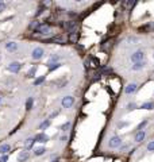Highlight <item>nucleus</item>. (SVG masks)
<instances>
[{
	"label": "nucleus",
	"mask_w": 154,
	"mask_h": 162,
	"mask_svg": "<svg viewBox=\"0 0 154 162\" xmlns=\"http://www.w3.org/2000/svg\"><path fill=\"white\" fill-rule=\"evenodd\" d=\"M69 127H70V122H65L62 126H61V130H62V131H66Z\"/></svg>",
	"instance_id": "28"
},
{
	"label": "nucleus",
	"mask_w": 154,
	"mask_h": 162,
	"mask_svg": "<svg viewBox=\"0 0 154 162\" xmlns=\"http://www.w3.org/2000/svg\"><path fill=\"white\" fill-rule=\"evenodd\" d=\"M49 141V136L48 135H45L44 132H39V134H37L34 136V142H39V143H45Z\"/></svg>",
	"instance_id": "6"
},
{
	"label": "nucleus",
	"mask_w": 154,
	"mask_h": 162,
	"mask_svg": "<svg viewBox=\"0 0 154 162\" xmlns=\"http://www.w3.org/2000/svg\"><path fill=\"white\" fill-rule=\"evenodd\" d=\"M6 49H7L10 53H14L18 50V43H16V42H7V43H6Z\"/></svg>",
	"instance_id": "9"
},
{
	"label": "nucleus",
	"mask_w": 154,
	"mask_h": 162,
	"mask_svg": "<svg viewBox=\"0 0 154 162\" xmlns=\"http://www.w3.org/2000/svg\"><path fill=\"white\" fill-rule=\"evenodd\" d=\"M126 126H128V122H119L118 123L119 128H123V127H126Z\"/></svg>",
	"instance_id": "33"
},
{
	"label": "nucleus",
	"mask_w": 154,
	"mask_h": 162,
	"mask_svg": "<svg viewBox=\"0 0 154 162\" xmlns=\"http://www.w3.org/2000/svg\"><path fill=\"white\" fill-rule=\"evenodd\" d=\"M150 27H151V28H154V23H153V24H150Z\"/></svg>",
	"instance_id": "40"
},
{
	"label": "nucleus",
	"mask_w": 154,
	"mask_h": 162,
	"mask_svg": "<svg viewBox=\"0 0 154 162\" xmlns=\"http://www.w3.org/2000/svg\"><path fill=\"white\" fill-rule=\"evenodd\" d=\"M99 79H100V74H99V73H95V74H93V77H92V81H97Z\"/></svg>",
	"instance_id": "35"
},
{
	"label": "nucleus",
	"mask_w": 154,
	"mask_h": 162,
	"mask_svg": "<svg viewBox=\"0 0 154 162\" xmlns=\"http://www.w3.org/2000/svg\"><path fill=\"white\" fill-rule=\"evenodd\" d=\"M50 119H48V120H45V122H42L41 123V126H39V128L41 130H45V128H48L49 126H50Z\"/></svg>",
	"instance_id": "20"
},
{
	"label": "nucleus",
	"mask_w": 154,
	"mask_h": 162,
	"mask_svg": "<svg viewBox=\"0 0 154 162\" xmlns=\"http://www.w3.org/2000/svg\"><path fill=\"white\" fill-rule=\"evenodd\" d=\"M108 73H112V69L108 66H103L102 69L99 70V74L100 76H104V74H108Z\"/></svg>",
	"instance_id": "17"
},
{
	"label": "nucleus",
	"mask_w": 154,
	"mask_h": 162,
	"mask_svg": "<svg viewBox=\"0 0 154 162\" xmlns=\"http://www.w3.org/2000/svg\"><path fill=\"white\" fill-rule=\"evenodd\" d=\"M51 162H58V159H54V161H51Z\"/></svg>",
	"instance_id": "41"
},
{
	"label": "nucleus",
	"mask_w": 154,
	"mask_h": 162,
	"mask_svg": "<svg viewBox=\"0 0 154 162\" xmlns=\"http://www.w3.org/2000/svg\"><path fill=\"white\" fill-rule=\"evenodd\" d=\"M32 104H34V99H32V97H28L27 101H26V110H27V111L31 110V108H32Z\"/></svg>",
	"instance_id": "19"
},
{
	"label": "nucleus",
	"mask_w": 154,
	"mask_h": 162,
	"mask_svg": "<svg viewBox=\"0 0 154 162\" xmlns=\"http://www.w3.org/2000/svg\"><path fill=\"white\" fill-rule=\"evenodd\" d=\"M41 26V23L39 22H37V20H34V22H31V23H30V28H31V30H38V27H39Z\"/></svg>",
	"instance_id": "21"
},
{
	"label": "nucleus",
	"mask_w": 154,
	"mask_h": 162,
	"mask_svg": "<svg viewBox=\"0 0 154 162\" xmlns=\"http://www.w3.org/2000/svg\"><path fill=\"white\" fill-rule=\"evenodd\" d=\"M58 68H61V63H49V70L50 72H53V70H55V69H58Z\"/></svg>",
	"instance_id": "22"
},
{
	"label": "nucleus",
	"mask_w": 154,
	"mask_h": 162,
	"mask_svg": "<svg viewBox=\"0 0 154 162\" xmlns=\"http://www.w3.org/2000/svg\"><path fill=\"white\" fill-rule=\"evenodd\" d=\"M145 58V53L142 52V50H138V52H135L134 54H131V61L133 62H141L142 59Z\"/></svg>",
	"instance_id": "1"
},
{
	"label": "nucleus",
	"mask_w": 154,
	"mask_h": 162,
	"mask_svg": "<svg viewBox=\"0 0 154 162\" xmlns=\"http://www.w3.org/2000/svg\"><path fill=\"white\" fill-rule=\"evenodd\" d=\"M127 110L131 111V110H137V104L135 103H130L128 105H127Z\"/></svg>",
	"instance_id": "31"
},
{
	"label": "nucleus",
	"mask_w": 154,
	"mask_h": 162,
	"mask_svg": "<svg viewBox=\"0 0 154 162\" xmlns=\"http://www.w3.org/2000/svg\"><path fill=\"white\" fill-rule=\"evenodd\" d=\"M8 70L11 73H18L20 70V63L19 62H11L8 65Z\"/></svg>",
	"instance_id": "7"
},
{
	"label": "nucleus",
	"mask_w": 154,
	"mask_h": 162,
	"mask_svg": "<svg viewBox=\"0 0 154 162\" xmlns=\"http://www.w3.org/2000/svg\"><path fill=\"white\" fill-rule=\"evenodd\" d=\"M49 42H54V43H65V42H66V39H65V38H64V37H54V38H51L50 41H49Z\"/></svg>",
	"instance_id": "16"
},
{
	"label": "nucleus",
	"mask_w": 154,
	"mask_h": 162,
	"mask_svg": "<svg viewBox=\"0 0 154 162\" xmlns=\"http://www.w3.org/2000/svg\"><path fill=\"white\" fill-rule=\"evenodd\" d=\"M10 150H11V146H10L8 143H3V145L0 146V154L1 155H6Z\"/></svg>",
	"instance_id": "13"
},
{
	"label": "nucleus",
	"mask_w": 154,
	"mask_h": 162,
	"mask_svg": "<svg viewBox=\"0 0 154 162\" xmlns=\"http://www.w3.org/2000/svg\"><path fill=\"white\" fill-rule=\"evenodd\" d=\"M147 150H149V151H154V141H151V142L147 145Z\"/></svg>",
	"instance_id": "32"
},
{
	"label": "nucleus",
	"mask_w": 154,
	"mask_h": 162,
	"mask_svg": "<svg viewBox=\"0 0 154 162\" xmlns=\"http://www.w3.org/2000/svg\"><path fill=\"white\" fill-rule=\"evenodd\" d=\"M45 151H46V149H45V147H39V149H35L34 154H35V155H42V154H45Z\"/></svg>",
	"instance_id": "25"
},
{
	"label": "nucleus",
	"mask_w": 154,
	"mask_h": 162,
	"mask_svg": "<svg viewBox=\"0 0 154 162\" xmlns=\"http://www.w3.org/2000/svg\"><path fill=\"white\" fill-rule=\"evenodd\" d=\"M64 27H65V30H68V31H76L77 30V23H76L75 20H68V22H65V23L62 24Z\"/></svg>",
	"instance_id": "3"
},
{
	"label": "nucleus",
	"mask_w": 154,
	"mask_h": 162,
	"mask_svg": "<svg viewBox=\"0 0 154 162\" xmlns=\"http://www.w3.org/2000/svg\"><path fill=\"white\" fill-rule=\"evenodd\" d=\"M108 145H110V147H112V149L120 147V145H122V138H120V136H112V138L110 139Z\"/></svg>",
	"instance_id": "2"
},
{
	"label": "nucleus",
	"mask_w": 154,
	"mask_h": 162,
	"mask_svg": "<svg viewBox=\"0 0 154 162\" xmlns=\"http://www.w3.org/2000/svg\"><path fill=\"white\" fill-rule=\"evenodd\" d=\"M44 54H45V50L42 48H35L34 50H32V53H31V57L34 59H41L42 57H44Z\"/></svg>",
	"instance_id": "5"
},
{
	"label": "nucleus",
	"mask_w": 154,
	"mask_h": 162,
	"mask_svg": "<svg viewBox=\"0 0 154 162\" xmlns=\"http://www.w3.org/2000/svg\"><path fill=\"white\" fill-rule=\"evenodd\" d=\"M89 65H91L92 68H97V66H100V61L97 58H95V57H89Z\"/></svg>",
	"instance_id": "15"
},
{
	"label": "nucleus",
	"mask_w": 154,
	"mask_h": 162,
	"mask_svg": "<svg viewBox=\"0 0 154 162\" xmlns=\"http://www.w3.org/2000/svg\"><path fill=\"white\" fill-rule=\"evenodd\" d=\"M145 136H146V132H145V131H138V132H137V134H135V142H142L143 139H145Z\"/></svg>",
	"instance_id": "12"
},
{
	"label": "nucleus",
	"mask_w": 154,
	"mask_h": 162,
	"mask_svg": "<svg viewBox=\"0 0 154 162\" xmlns=\"http://www.w3.org/2000/svg\"><path fill=\"white\" fill-rule=\"evenodd\" d=\"M0 100H1V99H0Z\"/></svg>",
	"instance_id": "43"
},
{
	"label": "nucleus",
	"mask_w": 154,
	"mask_h": 162,
	"mask_svg": "<svg viewBox=\"0 0 154 162\" xmlns=\"http://www.w3.org/2000/svg\"><path fill=\"white\" fill-rule=\"evenodd\" d=\"M35 32H38V34H49L50 32V27H49L48 24H41Z\"/></svg>",
	"instance_id": "10"
},
{
	"label": "nucleus",
	"mask_w": 154,
	"mask_h": 162,
	"mask_svg": "<svg viewBox=\"0 0 154 162\" xmlns=\"http://www.w3.org/2000/svg\"><path fill=\"white\" fill-rule=\"evenodd\" d=\"M146 124H147V120H143V122H141V123L138 124V127H137V130L142 131V128H143L145 126H146Z\"/></svg>",
	"instance_id": "27"
},
{
	"label": "nucleus",
	"mask_w": 154,
	"mask_h": 162,
	"mask_svg": "<svg viewBox=\"0 0 154 162\" xmlns=\"http://www.w3.org/2000/svg\"><path fill=\"white\" fill-rule=\"evenodd\" d=\"M58 114H59V111H54V112H53V114L50 115V119H51V118H54V116H57Z\"/></svg>",
	"instance_id": "36"
},
{
	"label": "nucleus",
	"mask_w": 154,
	"mask_h": 162,
	"mask_svg": "<svg viewBox=\"0 0 154 162\" xmlns=\"http://www.w3.org/2000/svg\"><path fill=\"white\" fill-rule=\"evenodd\" d=\"M137 88H138L137 84H134V83L128 84V85L126 87V89H124V93H126V95H131V93H134V92L137 91Z\"/></svg>",
	"instance_id": "8"
},
{
	"label": "nucleus",
	"mask_w": 154,
	"mask_h": 162,
	"mask_svg": "<svg viewBox=\"0 0 154 162\" xmlns=\"http://www.w3.org/2000/svg\"><path fill=\"white\" fill-rule=\"evenodd\" d=\"M128 149V146H122L120 147V151H124V150H127Z\"/></svg>",
	"instance_id": "39"
},
{
	"label": "nucleus",
	"mask_w": 154,
	"mask_h": 162,
	"mask_svg": "<svg viewBox=\"0 0 154 162\" xmlns=\"http://www.w3.org/2000/svg\"><path fill=\"white\" fill-rule=\"evenodd\" d=\"M4 8H6V4H4V3H0V12L3 11Z\"/></svg>",
	"instance_id": "38"
},
{
	"label": "nucleus",
	"mask_w": 154,
	"mask_h": 162,
	"mask_svg": "<svg viewBox=\"0 0 154 162\" xmlns=\"http://www.w3.org/2000/svg\"><path fill=\"white\" fill-rule=\"evenodd\" d=\"M37 73V66H32L31 69H30V70H28V77H34V74H35Z\"/></svg>",
	"instance_id": "26"
},
{
	"label": "nucleus",
	"mask_w": 154,
	"mask_h": 162,
	"mask_svg": "<svg viewBox=\"0 0 154 162\" xmlns=\"http://www.w3.org/2000/svg\"><path fill=\"white\" fill-rule=\"evenodd\" d=\"M45 79H46V77H45V76H41V77H38V79L37 80H34V85H39V84H42L45 81Z\"/></svg>",
	"instance_id": "23"
},
{
	"label": "nucleus",
	"mask_w": 154,
	"mask_h": 162,
	"mask_svg": "<svg viewBox=\"0 0 154 162\" xmlns=\"http://www.w3.org/2000/svg\"><path fill=\"white\" fill-rule=\"evenodd\" d=\"M42 12H44V8H39V10H38V12L35 14V16H39L41 14H42Z\"/></svg>",
	"instance_id": "37"
},
{
	"label": "nucleus",
	"mask_w": 154,
	"mask_h": 162,
	"mask_svg": "<svg viewBox=\"0 0 154 162\" xmlns=\"http://www.w3.org/2000/svg\"><path fill=\"white\" fill-rule=\"evenodd\" d=\"M58 59H59V57L58 55H51V58H50V61H49V63H53V62H58Z\"/></svg>",
	"instance_id": "29"
},
{
	"label": "nucleus",
	"mask_w": 154,
	"mask_h": 162,
	"mask_svg": "<svg viewBox=\"0 0 154 162\" xmlns=\"http://www.w3.org/2000/svg\"><path fill=\"white\" fill-rule=\"evenodd\" d=\"M150 30V24H145L142 27H139V31H149Z\"/></svg>",
	"instance_id": "30"
},
{
	"label": "nucleus",
	"mask_w": 154,
	"mask_h": 162,
	"mask_svg": "<svg viewBox=\"0 0 154 162\" xmlns=\"http://www.w3.org/2000/svg\"><path fill=\"white\" fill-rule=\"evenodd\" d=\"M68 39H69V42H72V43H76L77 41H79V32L77 31H73L69 34V37H68Z\"/></svg>",
	"instance_id": "11"
},
{
	"label": "nucleus",
	"mask_w": 154,
	"mask_h": 162,
	"mask_svg": "<svg viewBox=\"0 0 154 162\" xmlns=\"http://www.w3.org/2000/svg\"><path fill=\"white\" fill-rule=\"evenodd\" d=\"M28 157H30V154H28V151H20L19 153V155H18V161L19 162H23V161H26V159H28Z\"/></svg>",
	"instance_id": "14"
},
{
	"label": "nucleus",
	"mask_w": 154,
	"mask_h": 162,
	"mask_svg": "<svg viewBox=\"0 0 154 162\" xmlns=\"http://www.w3.org/2000/svg\"><path fill=\"white\" fill-rule=\"evenodd\" d=\"M141 108H142V110H153L154 105H153V103H145L141 105Z\"/></svg>",
	"instance_id": "24"
},
{
	"label": "nucleus",
	"mask_w": 154,
	"mask_h": 162,
	"mask_svg": "<svg viewBox=\"0 0 154 162\" xmlns=\"http://www.w3.org/2000/svg\"><path fill=\"white\" fill-rule=\"evenodd\" d=\"M62 107L64 108H70L73 104H75V97H72V96H65L62 99Z\"/></svg>",
	"instance_id": "4"
},
{
	"label": "nucleus",
	"mask_w": 154,
	"mask_h": 162,
	"mask_svg": "<svg viewBox=\"0 0 154 162\" xmlns=\"http://www.w3.org/2000/svg\"><path fill=\"white\" fill-rule=\"evenodd\" d=\"M143 66H145V62H143V61H141V62H135L134 65H133V70H141Z\"/></svg>",
	"instance_id": "18"
},
{
	"label": "nucleus",
	"mask_w": 154,
	"mask_h": 162,
	"mask_svg": "<svg viewBox=\"0 0 154 162\" xmlns=\"http://www.w3.org/2000/svg\"><path fill=\"white\" fill-rule=\"evenodd\" d=\"M153 58H154V54H153Z\"/></svg>",
	"instance_id": "42"
},
{
	"label": "nucleus",
	"mask_w": 154,
	"mask_h": 162,
	"mask_svg": "<svg viewBox=\"0 0 154 162\" xmlns=\"http://www.w3.org/2000/svg\"><path fill=\"white\" fill-rule=\"evenodd\" d=\"M8 161V155L6 154V155H1L0 157V162H7Z\"/></svg>",
	"instance_id": "34"
}]
</instances>
